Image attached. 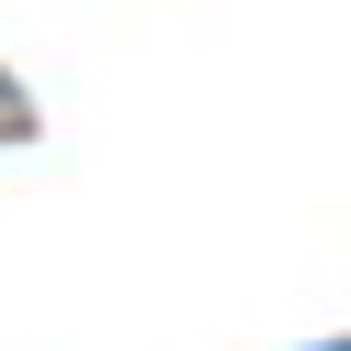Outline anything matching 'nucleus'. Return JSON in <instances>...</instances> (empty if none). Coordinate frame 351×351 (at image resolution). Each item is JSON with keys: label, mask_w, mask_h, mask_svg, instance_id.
I'll list each match as a JSON object with an SVG mask.
<instances>
[{"label": "nucleus", "mask_w": 351, "mask_h": 351, "mask_svg": "<svg viewBox=\"0 0 351 351\" xmlns=\"http://www.w3.org/2000/svg\"><path fill=\"white\" fill-rule=\"evenodd\" d=\"M0 121H11V88H0Z\"/></svg>", "instance_id": "nucleus-1"}]
</instances>
